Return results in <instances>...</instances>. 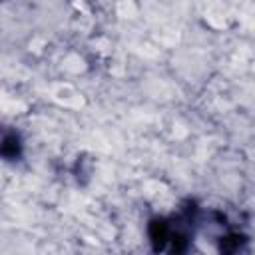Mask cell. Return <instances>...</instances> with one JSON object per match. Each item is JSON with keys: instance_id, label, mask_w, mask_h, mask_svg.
Listing matches in <instances>:
<instances>
[{"instance_id": "1", "label": "cell", "mask_w": 255, "mask_h": 255, "mask_svg": "<svg viewBox=\"0 0 255 255\" xmlns=\"http://www.w3.org/2000/svg\"><path fill=\"white\" fill-rule=\"evenodd\" d=\"M147 241L155 253H189L197 241L211 243L217 253L247 251L249 233L223 209L209 207L195 197L183 199L173 211L147 221Z\"/></svg>"}]
</instances>
